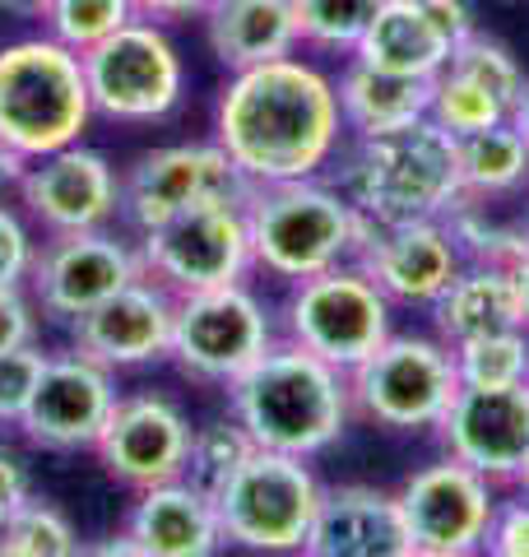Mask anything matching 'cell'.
Returning <instances> with one entry per match:
<instances>
[{
  "label": "cell",
  "instance_id": "1",
  "mask_svg": "<svg viewBox=\"0 0 529 557\" xmlns=\"http://www.w3.org/2000/svg\"><path fill=\"white\" fill-rule=\"evenodd\" d=\"M214 139L256 186L321 177L348 139L334 75L297 51L227 70L214 102Z\"/></svg>",
  "mask_w": 529,
  "mask_h": 557
},
{
  "label": "cell",
  "instance_id": "2",
  "mask_svg": "<svg viewBox=\"0 0 529 557\" xmlns=\"http://www.w3.org/2000/svg\"><path fill=\"white\" fill-rule=\"evenodd\" d=\"M227 413L251 432L256 446L316 460L353 423L348 372L279 335L227 386Z\"/></svg>",
  "mask_w": 529,
  "mask_h": 557
},
{
  "label": "cell",
  "instance_id": "3",
  "mask_svg": "<svg viewBox=\"0 0 529 557\" xmlns=\"http://www.w3.org/2000/svg\"><path fill=\"white\" fill-rule=\"evenodd\" d=\"M334 186L367 223L446 219L460 205V139L432 116L399 131L358 135Z\"/></svg>",
  "mask_w": 529,
  "mask_h": 557
},
{
  "label": "cell",
  "instance_id": "4",
  "mask_svg": "<svg viewBox=\"0 0 529 557\" xmlns=\"http://www.w3.org/2000/svg\"><path fill=\"white\" fill-rule=\"evenodd\" d=\"M246 228H251L256 274L297 284L344 260H358L367 219L348 205L340 186L321 177L270 182L256 186L246 200Z\"/></svg>",
  "mask_w": 529,
  "mask_h": 557
},
{
  "label": "cell",
  "instance_id": "5",
  "mask_svg": "<svg viewBox=\"0 0 529 557\" xmlns=\"http://www.w3.org/2000/svg\"><path fill=\"white\" fill-rule=\"evenodd\" d=\"M94 121L84 57L51 33L0 47V145L20 159H42L84 139Z\"/></svg>",
  "mask_w": 529,
  "mask_h": 557
},
{
  "label": "cell",
  "instance_id": "6",
  "mask_svg": "<svg viewBox=\"0 0 529 557\" xmlns=\"http://www.w3.org/2000/svg\"><path fill=\"white\" fill-rule=\"evenodd\" d=\"M353 391V418L372 423L381 432L418 437L441 423V413L460 391L451 344L432 330H395L377 354H367L348 372Z\"/></svg>",
  "mask_w": 529,
  "mask_h": 557
},
{
  "label": "cell",
  "instance_id": "7",
  "mask_svg": "<svg viewBox=\"0 0 529 557\" xmlns=\"http://www.w3.org/2000/svg\"><path fill=\"white\" fill-rule=\"evenodd\" d=\"M325 483L307 456L256 446L214 493L223 544L246 553H303Z\"/></svg>",
  "mask_w": 529,
  "mask_h": 557
},
{
  "label": "cell",
  "instance_id": "8",
  "mask_svg": "<svg viewBox=\"0 0 529 557\" xmlns=\"http://www.w3.org/2000/svg\"><path fill=\"white\" fill-rule=\"evenodd\" d=\"M279 335L353 372L395 335V302L358 260H344L334 270L288 284V298L279 307Z\"/></svg>",
  "mask_w": 529,
  "mask_h": 557
},
{
  "label": "cell",
  "instance_id": "9",
  "mask_svg": "<svg viewBox=\"0 0 529 557\" xmlns=\"http://www.w3.org/2000/svg\"><path fill=\"white\" fill-rule=\"evenodd\" d=\"M274 339L279 325L251 284H223L176 298L168 358L186 381L227 391Z\"/></svg>",
  "mask_w": 529,
  "mask_h": 557
},
{
  "label": "cell",
  "instance_id": "10",
  "mask_svg": "<svg viewBox=\"0 0 529 557\" xmlns=\"http://www.w3.org/2000/svg\"><path fill=\"white\" fill-rule=\"evenodd\" d=\"M84 79L94 98V116L145 126L163 121L186 89L182 51L153 20H131L112 38L84 51Z\"/></svg>",
  "mask_w": 529,
  "mask_h": 557
},
{
  "label": "cell",
  "instance_id": "11",
  "mask_svg": "<svg viewBox=\"0 0 529 557\" xmlns=\"http://www.w3.org/2000/svg\"><path fill=\"white\" fill-rule=\"evenodd\" d=\"M256 182L227 159L219 139L149 149L121 172V219L139 233L196 205H246Z\"/></svg>",
  "mask_w": 529,
  "mask_h": 557
},
{
  "label": "cell",
  "instance_id": "12",
  "mask_svg": "<svg viewBox=\"0 0 529 557\" xmlns=\"http://www.w3.org/2000/svg\"><path fill=\"white\" fill-rule=\"evenodd\" d=\"M145 274L168 293H200L223 284H246L256 274L246 205H196L158 228L139 233Z\"/></svg>",
  "mask_w": 529,
  "mask_h": 557
},
{
  "label": "cell",
  "instance_id": "13",
  "mask_svg": "<svg viewBox=\"0 0 529 557\" xmlns=\"http://www.w3.org/2000/svg\"><path fill=\"white\" fill-rule=\"evenodd\" d=\"M395 497L414 539V557H473L483 553L502 487L441 450L395 487Z\"/></svg>",
  "mask_w": 529,
  "mask_h": 557
},
{
  "label": "cell",
  "instance_id": "14",
  "mask_svg": "<svg viewBox=\"0 0 529 557\" xmlns=\"http://www.w3.org/2000/svg\"><path fill=\"white\" fill-rule=\"evenodd\" d=\"M145 274L139 242L121 237L112 228H84V233H47L38 242V260L28 274V293L42 317L51 321H79L98 302Z\"/></svg>",
  "mask_w": 529,
  "mask_h": 557
},
{
  "label": "cell",
  "instance_id": "15",
  "mask_svg": "<svg viewBox=\"0 0 529 557\" xmlns=\"http://www.w3.org/2000/svg\"><path fill=\"white\" fill-rule=\"evenodd\" d=\"M14 196L42 233L112 228V219H121V172L108 163V153L75 139L42 159H28Z\"/></svg>",
  "mask_w": 529,
  "mask_h": 557
},
{
  "label": "cell",
  "instance_id": "16",
  "mask_svg": "<svg viewBox=\"0 0 529 557\" xmlns=\"http://www.w3.org/2000/svg\"><path fill=\"white\" fill-rule=\"evenodd\" d=\"M112 405H116V372L102 368L98 358L79 354V348H65V354L47 358L33 405L20 418V432L42 450L75 456V450L98 446L102 428L112 418Z\"/></svg>",
  "mask_w": 529,
  "mask_h": 557
},
{
  "label": "cell",
  "instance_id": "17",
  "mask_svg": "<svg viewBox=\"0 0 529 557\" xmlns=\"http://www.w3.org/2000/svg\"><path fill=\"white\" fill-rule=\"evenodd\" d=\"M190 432L196 428H190V418L176 399L158 395V391L116 395L112 418H108V428H102L94 456L108 469V479L139 493V487L186 474Z\"/></svg>",
  "mask_w": 529,
  "mask_h": 557
},
{
  "label": "cell",
  "instance_id": "18",
  "mask_svg": "<svg viewBox=\"0 0 529 557\" xmlns=\"http://www.w3.org/2000/svg\"><path fill=\"white\" fill-rule=\"evenodd\" d=\"M441 450L510 487L529 450V381L520 386H460L432 428Z\"/></svg>",
  "mask_w": 529,
  "mask_h": 557
},
{
  "label": "cell",
  "instance_id": "19",
  "mask_svg": "<svg viewBox=\"0 0 529 557\" xmlns=\"http://www.w3.org/2000/svg\"><path fill=\"white\" fill-rule=\"evenodd\" d=\"M358 265L377 278L385 298L414 311H428L441 288L460 274L465 256L446 219H414V223H367Z\"/></svg>",
  "mask_w": 529,
  "mask_h": 557
},
{
  "label": "cell",
  "instance_id": "20",
  "mask_svg": "<svg viewBox=\"0 0 529 557\" xmlns=\"http://www.w3.org/2000/svg\"><path fill=\"white\" fill-rule=\"evenodd\" d=\"M172 317H176V293H168L158 278L139 274L135 284L98 302L88 317L70 321V339L79 354L98 358L102 368H145V362L168 358L172 348Z\"/></svg>",
  "mask_w": 529,
  "mask_h": 557
},
{
  "label": "cell",
  "instance_id": "21",
  "mask_svg": "<svg viewBox=\"0 0 529 557\" xmlns=\"http://www.w3.org/2000/svg\"><path fill=\"white\" fill-rule=\"evenodd\" d=\"M307 557H414V539L404 525L399 497L377 483H340L325 487L316 507Z\"/></svg>",
  "mask_w": 529,
  "mask_h": 557
},
{
  "label": "cell",
  "instance_id": "22",
  "mask_svg": "<svg viewBox=\"0 0 529 557\" xmlns=\"http://www.w3.org/2000/svg\"><path fill=\"white\" fill-rule=\"evenodd\" d=\"M126 539L139 557H214L223 548L214 497L186 479L139 487L126 516Z\"/></svg>",
  "mask_w": 529,
  "mask_h": 557
},
{
  "label": "cell",
  "instance_id": "23",
  "mask_svg": "<svg viewBox=\"0 0 529 557\" xmlns=\"http://www.w3.org/2000/svg\"><path fill=\"white\" fill-rule=\"evenodd\" d=\"M205 42L223 70H246L303 51V33L293 0H214L205 10Z\"/></svg>",
  "mask_w": 529,
  "mask_h": 557
},
{
  "label": "cell",
  "instance_id": "24",
  "mask_svg": "<svg viewBox=\"0 0 529 557\" xmlns=\"http://www.w3.org/2000/svg\"><path fill=\"white\" fill-rule=\"evenodd\" d=\"M334 89H340V112H344L348 139L414 126V121H422L432 108V79L381 70L362 57H344V70L334 75Z\"/></svg>",
  "mask_w": 529,
  "mask_h": 557
},
{
  "label": "cell",
  "instance_id": "25",
  "mask_svg": "<svg viewBox=\"0 0 529 557\" xmlns=\"http://www.w3.org/2000/svg\"><path fill=\"white\" fill-rule=\"evenodd\" d=\"M432 317V335L446 344H465L488 330H506V325H525L520 321V298H516V274L502 265H479L465 260L460 274L441 288V298L428 307Z\"/></svg>",
  "mask_w": 529,
  "mask_h": 557
},
{
  "label": "cell",
  "instance_id": "26",
  "mask_svg": "<svg viewBox=\"0 0 529 557\" xmlns=\"http://www.w3.org/2000/svg\"><path fill=\"white\" fill-rule=\"evenodd\" d=\"M353 57L372 61L381 70H399V75L432 79L451 57V38L436 28L422 0H385Z\"/></svg>",
  "mask_w": 529,
  "mask_h": 557
},
{
  "label": "cell",
  "instance_id": "27",
  "mask_svg": "<svg viewBox=\"0 0 529 557\" xmlns=\"http://www.w3.org/2000/svg\"><path fill=\"white\" fill-rule=\"evenodd\" d=\"M529 186V139L516 121L460 135V205H497Z\"/></svg>",
  "mask_w": 529,
  "mask_h": 557
},
{
  "label": "cell",
  "instance_id": "28",
  "mask_svg": "<svg viewBox=\"0 0 529 557\" xmlns=\"http://www.w3.org/2000/svg\"><path fill=\"white\" fill-rule=\"evenodd\" d=\"M460 386H520L529 381V330L506 325L465 344H451Z\"/></svg>",
  "mask_w": 529,
  "mask_h": 557
},
{
  "label": "cell",
  "instance_id": "29",
  "mask_svg": "<svg viewBox=\"0 0 529 557\" xmlns=\"http://www.w3.org/2000/svg\"><path fill=\"white\" fill-rule=\"evenodd\" d=\"M428 116L436 121L441 131H451L455 139H460V135H473V131H488V126L510 121V108L497 94H488L479 79H469V75H460V70L441 65L432 75V108H428Z\"/></svg>",
  "mask_w": 529,
  "mask_h": 557
},
{
  "label": "cell",
  "instance_id": "30",
  "mask_svg": "<svg viewBox=\"0 0 529 557\" xmlns=\"http://www.w3.org/2000/svg\"><path fill=\"white\" fill-rule=\"evenodd\" d=\"M84 553L75 525L42 497H24L0 525V557H75Z\"/></svg>",
  "mask_w": 529,
  "mask_h": 557
},
{
  "label": "cell",
  "instance_id": "31",
  "mask_svg": "<svg viewBox=\"0 0 529 557\" xmlns=\"http://www.w3.org/2000/svg\"><path fill=\"white\" fill-rule=\"evenodd\" d=\"M381 5L385 0H293L303 47L330 51V57H353Z\"/></svg>",
  "mask_w": 529,
  "mask_h": 557
},
{
  "label": "cell",
  "instance_id": "32",
  "mask_svg": "<svg viewBox=\"0 0 529 557\" xmlns=\"http://www.w3.org/2000/svg\"><path fill=\"white\" fill-rule=\"evenodd\" d=\"M256 450L251 432H246L233 413L227 418H209V423H200L196 432H190V450H186V483H196L200 493L214 497L219 487L237 474V465Z\"/></svg>",
  "mask_w": 529,
  "mask_h": 557
},
{
  "label": "cell",
  "instance_id": "33",
  "mask_svg": "<svg viewBox=\"0 0 529 557\" xmlns=\"http://www.w3.org/2000/svg\"><path fill=\"white\" fill-rule=\"evenodd\" d=\"M446 223H451L455 242H460V256L479 260V265L516 270L520 256L529 251V223H510V219L488 214V205H455Z\"/></svg>",
  "mask_w": 529,
  "mask_h": 557
},
{
  "label": "cell",
  "instance_id": "34",
  "mask_svg": "<svg viewBox=\"0 0 529 557\" xmlns=\"http://www.w3.org/2000/svg\"><path fill=\"white\" fill-rule=\"evenodd\" d=\"M135 14V0H51V10L42 14V28L70 51L98 47L102 38H112L116 28H126Z\"/></svg>",
  "mask_w": 529,
  "mask_h": 557
},
{
  "label": "cell",
  "instance_id": "35",
  "mask_svg": "<svg viewBox=\"0 0 529 557\" xmlns=\"http://www.w3.org/2000/svg\"><path fill=\"white\" fill-rule=\"evenodd\" d=\"M446 65L460 70V75H469V79H479L483 89L497 94L510 112H516V102H520L525 84H529L525 70H520V61H516V51H510L502 38L483 33V28H473L465 42H455L451 57H446Z\"/></svg>",
  "mask_w": 529,
  "mask_h": 557
},
{
  "label": "cell",
  "instance_id": "36",
  "mask_svg": "<svg viewBox=\"0 0 529 557\" xmlns=\"http://www.w3.org/2000/svg\"><path fill=\"white\" fill-rule=\"evenodd\" d=\"M47 358L51 354H42L38 344H24V348L0 354V423H5V428H20V418L28 413Z\"/></svg>",
  "mask_w": 529,
  "mask_h": 557
},
{
  "label": "cell",
  "instance_id": "37",
  "mask_svg": "<svg viewBox=\"0 0 529 557\" xmlns=\"http://www.w3.org/2000/svg\"><path fill=\"white\" fill-rule=\"evenodd\" d=\"M488 557H529V497L510 487V497L497 502L492 511V525L483 539Z\"/></svg>",
  "mask_w": 529,
  "mask_h": 557
},
{
  "label": "cell",
  "instance_id": "38",
  "mask_svg": "<svg viewBox=\"0 0 529 557\" xmlns=\"http://www.w3.org/2000/svg\"><path fill=\"white\" fill-rule=\"evenodd\" d=\"M33 260H38V242H33L24 214L10 205H0V288L28 284Z\"/></svg>",
  "mask_w": 529,
  "mask_h": 557
},
{
  "label": "cell",
  "instance_id": "39",
  "mask_svg": "<svg viewBox=\"0 0 529 557\" xmlns=\"http://www.w3.org/2000/svg\"><path fill=\"white\" fill-rule=\"evenodd\" d=\"M24 344H38V302L28 284H10L0 288V354Z\"/></svg>",
  "mask_w": 529,
  "mask_h": 557
},
{
  "label": "cell",
  "instance_id": "40",
  "mask_svg": "<svg viewBox=\"0 0 529 557\" xmlns=\"http://www.w3.org/2000/svg\"><path fill=\"white\" fill-rule=\"evenodd\" d=\"M422 5H428V14L436 20V28L451 38V47L465 42L469 33L479 28V24H473V5H469V0H422Z\"/></svg>",
  "mask_w": 529,
  "mask_h": 557
},
{
  "label": "cell",
  "instance_id": "41",
  "mask_svg": "<svg viewBox=\"0 0 529 557\" xmlns=\"http://www.w3.org/2000/svg\"><path fill=\"white\" fill-rule=\"evenodd\" d=\"M33 493L28 487V469L20 465V456H10V450H0V525L10 520V511L20 507V502Z\"/></svg>",
  "mask_w": 529,
  "mask_h": 557
},
{
  "label": "cell",
  "instance_id": "42",
  "mask_svg": "<svg viewBox=\"0 0 529 557\" xmlns=\"http://www.w3.org/2000/svg\"><path fill=\"white\" fill-rule=\"evenodd\" d=\"M209 5L214 0H135V14L153 24H176V20H205Z\"/></svg>",
  "mask_w": 529,
  "mask_h": 557
},
{
  "label": "cell",
  "instance_id": "43",
  "mask_svg": "<svg viewBox=\"0 0 529 557\" xmlns=\"http://www.w3.org/2000/svg\"><path fill=\"white\" fill-rule=\"evenodd\" d=\"M24 168H28V159H20L14 149L0 145V205H5V196H14V186H20Z\"/></svg>",
  "mask_w": 529,
  "mask_h": 557
},
{
  "label": "cell",
  "instance_id": "44",
  "mask_svg": "<svg viewBox=\"0 0 529 557\" xmlns=\"http://www.w3.org/2000/svg\"><path fill=\"white\" fill-rule=\"evenodd\" d=\"M0 10L14 14V20H42L51 10V0H0Z\"/></svg>",
  "mask_w": 529,
  "mask_h": 557
},
{
  "label": "cell",
  "instance_id": "45",
  "mask_svg": "<svg viewBox=\"0 0 529 557\" xmlns=\"http://www.w3.org/2000/svg\"><path fill=\"white\" fill-rule=\"evenodd\" d=\"M516 274V298H520V321H525V330H529V251L520 256V265L510 270Z\"/></svg>",
  "mask_w": 529,
  "mask_h": 557
},
{
  "label": "cell",
  "instance_id": "46",
  "mask_svg": "<svg viewBox=\"0 0 529 557\" xmlns=\"http://www.w3.org/2000/svg\"><path fill=\"white\" fill-rule=\"evenodd\" d=\"M510 121H516V131L529 139V84H525V94H520V102H516V112H510Z\"/></svg>",
  "mask_w": 529,
  "mask_h": 557
},
{
  "label": "cell",
  "instance_id": "47",
  "mask_svg": "<svg viewBox=\"0 0 529 557\" xmlns=\"http://www.w3.org/2000/svg\"><path fill=\"white\" fill-rule=\"evenodd\" d=\"M510 487L529 497V450H525V460H520V469H516V479H510Z\"/></svg>",
  "mask_w": 529,
  "mask_h": 557
}]
</instances>
